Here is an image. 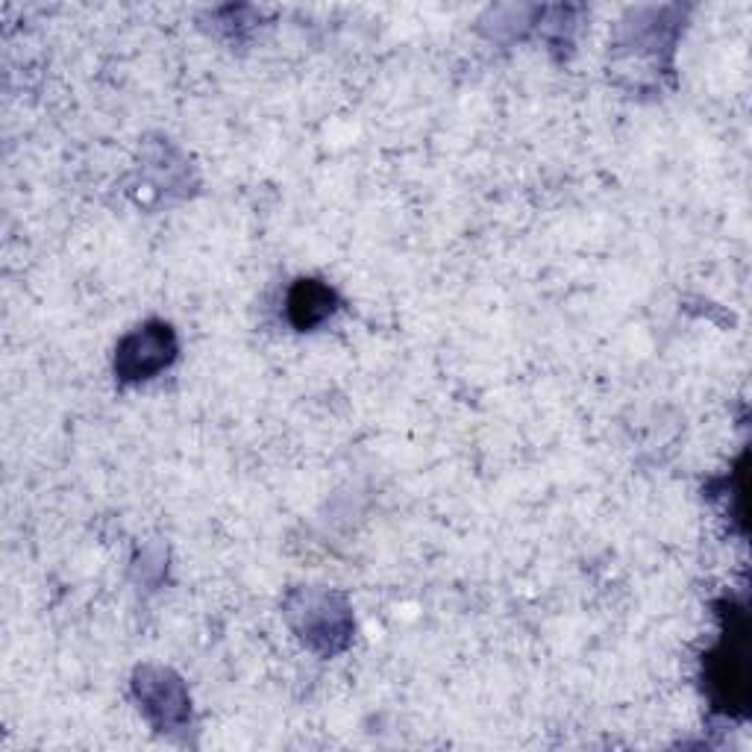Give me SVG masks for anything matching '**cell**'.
<instances>
[{"mask_svg":"<svg viewBox=\"0 0 752 752\" xmlns=\"http://www.w3.org/2000/svg\"><path fill=\"white\" fill-rule=\"evenodd\" d=\"M333 312V291L318 286L312 280H303L298 289L291 291V318L298 326H315Z\"/></svg>","mask_w":752,"mask_h":752,"instance_id":"1","label":"cell"}]
</instances>
